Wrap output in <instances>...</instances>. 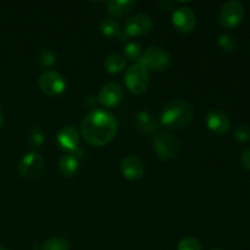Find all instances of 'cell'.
I'll return each mask as SVG.
<instances>
[{
    "label": "cell",
    "instance_id": "28",
    "mask_svg": "<svg viewBox=\"0 0 250 250\" xmlns=\"http://www.w3.org/2000/svg\"><path fill=\"white\" fill-rule=\"evenodd\" d=\"M84 105L85 107H88V109L95 110L97 109V100H95L92 95H89V97H87L84 99Z\"/></svg>",
    "mask_w": 250,
    "mask_h": 250
},
{
    "label": "cell",
    "instance_id": "5",
    "mask_svg": "<svg viewBox=\"0 0 250 250\" xmlns=\"http://www.w3.org/2000/svg\"><path fill=\"white\" fill-rule=\"evenodd\" d=\"M170 54L160 46H149L139 58L138 63L151 71H164L170 66Z\"/></svg>",
    "mask_w": 250,
    "mask_h": 250
},
{
    "label": "cell",
    "instance_id": "10",
    "mask_svg": "<svg viewBox=\"0 0 250 250\" xmlns=\"http://www.w3.org/2000/svg\"><path fill=\"white\" fill-rule=\"evenodd\" d=\"M151 27H153V21L150 17L143 12H138L127 20L125 23V32L127 36H143L150 32Z\"/></svg>",
    "mask_w": 250,
    "mask_h": 250
},
{
    "label": "cell",
    "instance_id": "13",
    "mask_svg": "<svg viewBox=\"0 0 250 250\" xmlns=\"http://www.w3.org/2000/svg\"><path fill=\"white\" fill-rule=\"evenodd\" d=\"M120 167H121V172L127 180H139L143 177L144 175V164L139 158L134 155H127L122 158L121 163H120Z\"/></svg>",
    "mask_w": 250,
    "mask_h": 250
},
{
    "label": "cell",
    "instance_id": "15",
    "mask_svg": "<svg viewBox=\"0 0 250 250\" xmlns=\"http://www.w3.org/2000/svg\"><path fill=\"white\" fill-rule=\"evenodd\" d=\"M134 127L143 134H151L158 131L159 122L150 112L141 111L134 119Z\"/></svg>",
    "mask_w": 250,
    "mask_h": 250
},
{
    "label": "cell",
    "instance_id": "24",
    "mask_svg": "<svg viewBox=\"0 0 250 250\" xmlns=\"http://www.w3.org/2000/svg\"><path fill=\"white\" fill-rule=\"evenodd\" d=\"M217 43H219V46L224 51H233L237 46V41L232 34L224 33L220 34L219 39H217Z\"/></svg>",
    "mask_w": 250,
    "mask_h": 250
},
{
    "label": "cell",
    "instance_id": "3",
    "mask_svg": "<svg viewBox=\"0 0 250 250\" xmlns=\"http://www.w3.org/2000/svg\"><path fill=\"white\" fill-rule=\"evenodd\" d=\"M153 148L156 155L163 160H172L181 153V142L175 134L160 131L154 136Z\"/></svg>",
    "mask_w": 250,
    "mask_h": 250
},
{
    "label": "cell",
    "instance_id": "1",
    "mask_svg": "<svg viewBox=\"0 0 250 250\" xmlns=\"http://www.w3.org/2000/svg\"><path fill=\"white\" fill-rule=\"evenodd\" d=\"M117 120L109 111L95 109L88 112L81 124V133L88 144L103 146L116 136Z\"/></svg>",
    "mask_w": 250,
    "mask_h": 250
},
{
    "label": "cell",
    "instance_id": "6",
    "mask_svg": "<svg viewBox=\"0 0 250 250\" xmlns=\"http://www.w3.org/2000/svg\"><path fill=\"white\" fill-rule=\"evenodd\" d=\"M244 17V6L238 0H231L222 5L219 14V23L224 28L231 29L238 26Z\"/></svg>",
    "mask_w": 250,
    "mask_h": 250
},
{
    "label": "cell",
    "instance_id": "23",
    "mask_svg": "<svg viewBox=\"0 0 250 250\" xmlns=\"http://www.w3.org/2000/svg\"><path fill=\"white\" fill-rule=\"evenodd\" d=\"M142 55V46L136 42H129L124 48V58L127 60H139Z\"/></svg>",
    "mask_w": 250,
    "mask_h": 250
},
{
    "label": "cell",
    "instance_id": "19",
    "mask_svg": "<svg viewBox=\"0 0 250 250\" xmlns=\"http://www.w3.org/2000/svg\"><path fill=\"white\" fill-rule=\"evenodd\" d=\"M126 66V60L124 56L119 55V54H111L105 59L104 67L107 72L110 73H119Z\"/></svg>",
    "mask_w": 250,
    "mask_h": 250
},
{
    "label": "cell",
    "instance_id": "8",
    "mask_svg": "<svg viewBox=\"0 0 250 250\" xmlns=\"http://www.w3.org/2000/svg\"><path fill=\"white\" fill-rule=\"evenodd\" d=\"M44 158L39 153L29 151L21 159L19 165V172L23 178H36L41 175L44 167Z\"/></svg>",
    "mask_w": 250,
    "mask_h": 250
},
{
    "label": "cell",
    "instance_id": "22",
    "mask_svg": "<svg viewBox=\"0 0 250 250\" xmlns=\"http://www.w3.org/2000/svg\"><path fill=\"white\" fill-rule=\"evenodd\" d=\"M37 61L42 67H50L56 62V55L50 49H41L37 55Z\"/></svg>",
    "mask_w": 250,
    "mask_h": 250
},
{
    "label": "cell",
    "instance_id": "21",
    "mask_svg": "<svg viewBox=\"0 0 250 250\" xmlns=\"http://www.w3.org/2000/svg\"><path fill=\"white\" fill-rule=\"evenodd\" d=\"M27 142L31 148L37 149L44 143V133L39 127H32L27 133Z\"/></svg>",
    "mask_w": 250,
    "mask_h": 250
},
{
    "label": "cell",
    "instance_id": "20",
    "mask_svg": "<svg viewBox=\"0 0 250 250\" xmlns=\"http://www.w3.org/2000/svg\"><path fill=\"white\" fill-rule=\"evenodd\" d=\"M70 243L61 237H53L45 241L42 246V250H70Z\"/></svg>",
    "mask_w": 250,
    "mask_h": 250
},
{
    "label": "cell",
    "instance_id": "4",
    "mask_svg": "<svg viewBox=\"0 0 250 250\" xmlns=\"http://www.w3.org/2000/svg\"><path fill=\"white\" fill-rule=\"evenodd\" d=\"M125 83L133 94H142L148 89L150 83L149 71L141 63H134L129 66L125 72Z\"/></svg>",
    "mask_w": 250,
    "mask_h": 250
},
{
    "label": "cell",
    "instance_id": "26",
    "mask_svg": "<svg viewBox=\"0 0 250 250\" xmlns=\"http://www.w3.org/2000/svg\"><path fill=\"white\" fill-rule=\"evenodd\" d=\"M233 137L238 142H249L250 141V126L249 125H239L233 131Z\"/></svg>",
    "mask_w": 250,
    "mask_h": 250
},
{
    "label": "cell",
    "instance_id": "30",
    "mask_svg": "<svg viewBox=\"0 0 250 250\" xmlns=\"http://www.w3.org/2000/svg\"><path fill=\"white\" fill-rule=\"evenodd\" d=\"M0 250H7V249H5V248H0Z\"/></svg>",
    "mask_w": 250,
    "mask_h": 250
},
{
    "label": "cell",
    "instance_id": "18",
    "mask_svg": "<svg viewBox=\"0 0 250 250\" xmlns=\"http://www.w3.org/2000/svg\"><path fill=\"white\" fill-rule=\"evenodd\" d=\"M100 31L104 36L112 38V37H119L121 38L122 34L121 28H120V23L115 20V17H105L100 21Z\"/></svg>",
    "mask_w": 250,
    "mask_h": 250
},
{
    "label": "cell",
    "instance_id": "14",
    "mask_svg": "<svg viewBox=\"0 0 250 250\" xmlns=\"http://www.w3.org/2000/svg\"><path fill=\"white\" fill-rule=\"evenodd\" d=\"M56 142L59 146L67 151H75L80 143V134L76 127L67 125L59 131L56 136Z\"/></svg>",
    "mask_w": 250,
    "mask_h": 250
},
{
    "label": "cell",
    "instance_id": "7",
    "mask_svg": "<svg viewBox=\"0 0 250 250\" xmlns=\"http://www.w3.org/2000/svg\"><path fill=\"white\" fill-rule=\"evenodd\" d=\"M38 84L41 89L50 97L60 95L66 89L65 78L62 77V75L53 70H48L42 73L38 80Z\"/></svg>",
    "mask_w": 250,
    "mask_h": 250
},
{
    "label": "cell",
    "instance_id": "12",
    "mask_svg": "<svg viewBox=\"0 0 250 250\" xmlns=\"http://www.w3.org/2000/svg\"><path fill=\"white\" fill-rule=\"evenodd\" d=\"M207 126L216 134H225L231 128V120L221 110H210L205 117Z\"/></svg>",
    "mask_w": 250,
    "mask_h": 250
},
{
    "label": "cell",
    "instance_id": "17",
    "mask_svg": "<svg viewBox=\"0 0 250 250\" xmlns=\"http://www.w3.org/2000/svg\"><path fill=\"white\" fill-rule=\"evenodd\" d=\"M136 1L133 0H109L106 1V9L112 16H124L133 10Z\"/></svg>",
    "mask_w": 250,
    "mask_h": 250
},
{
    "label": "cell",
    "instance_id": "31",
    "mask_svg": "<svg viewBox=\"0 0 250 250\" xmlns=\"http://www.w3.org/2000/svg\"><path fill=\"white\" fill-rule=\"evenodd\" d=\"M212 250H224V249H212Z\"/></svg>",
    "mask_w": 250,
    "mask_h": 250
},
{
    "label": "cell",
    "instance_id": "29",
    "mask_svg": "<svg viewBox=\"0 0 250 250\" xmlns=\"http://www.w3.org/2000/svg\"><path fill=\"white\" fill-rule=\"evenodd\" d=\"M4 124V116H2V111H1V107H0V127L2 126Z\"/></svg>",
    "mask_w": 250,
    "mask_h": 250
},
{
    "label": "cell",
    "instance_id": "27",
    "mask_svg": "<svg viewBox=\"0 0 250 250\" xmlns=\"http://www.w3.org/2000/svg\"><path fill=\"white\" fill-rule=\"evenodd\" d=\"M241 164L244 168L250 171V148H247L241 155Z\"/></svg>",
    "mask_w": 250,
    "mask_h": 250
},
{
    "label": "cell",
    "instance_id": "16",
    "mask_svg": "<svg viewBox=\"0 0 250 250\" xmlns=\"http://www.w3.org/2000/svg\"><path fill=\"white\" fill-rule=\"evenodd\" d=\"M80 161L75 155H63L61 156L58 163V168L63 177L71 178L77 173Z\"/></svg>",
    "mask_w": 250,
    "mask_h": 250
},
{
    "label": "cell",
    "instance_id": "2",
    "mask_svg": "<svg viewBox=\"0 0 250 250\" xmlns=\"http://www.w3.org/2000/svg\"><path fill=\"white\" fill-rule=\"evenodd\" d=\"M194 111L192 105L183 99L166 103L161 110V124L167 128H185L192 122Z\"/></svg>",
    "mask_w": 250,
    "mask_h": 250
},
{
    "label": "cell",
    "instance_id": "11",
    "mask_svg": "<svg viewBox=\"0 0 250 250\" xmlns=\"http://www.w3.org/2000/svg\"><path fill=\"white\" fill-rule=\"evenodd\" d=\"M172 23L180 32L183 33H189L194 31L197 26V19L192 9L187 6L178 7L172 14Z\"/></svg>",
    "mask_w": 250,
    "mask_h": 250
},
{
    "label": "cell",
    "instance_id": "9",
    "mask_svg": "<svg viewBox=\"0 0 250 250\" xmlns=\"http://www.w3.org/2000/svg\"><path fill=\"white\" fill-rule=\"evenodd\" d=\"M124 99V88L117 82H110L100 89L98 102L107 109L117 106Z\"/></svg>",
    "mask_w": 250,
    "mask_h": 250
},
{
    "label": "cell",
    "instance_id": "25",
    "mask_svg": "<svg viewBox=\"0 0 250 250\" xmlns=\"http://www.w3.org/2000/svg\"><path fill=\"white\" fill-rule=\"evenodd\" d=\"M177 250H203L202 244L193 237H186L178 243Z\"/></svg>",
    "mask_w": 250,
    "mask_h": 250
}]
</instances>
